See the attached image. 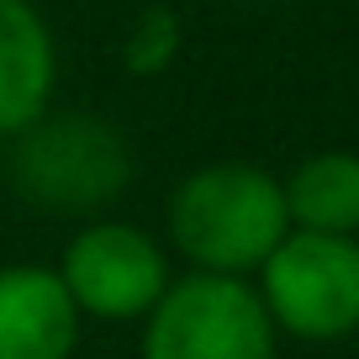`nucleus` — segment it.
Segmentation results:
<instances>
[{"label":"nucleus","instance_id":"nucleus-1","mask_svg":"<svg viewBox=\"0 0 359 359\" xmlns=\"http://www.w3.org/2000/svg\"><path fill=\"white\" fill-rule=\"evenodd\" d=\"M291 233L280 180L259 164H206L169 196V243L201 275H259L280 238Z\"/></svg>","mask_w":359,"mask_h":359},{"label":"nucleus","instance_id":"nucleus-5","mask_svg":"<svg viewBox=\"0 0 359 359\" xmlns=\"http://www.w3.org/2000/svg\"><path fill=\"white\" fill-rule=\"evenodd\" d=\"M58 280L79 306V317L137 323L169 291V259L133 222H90L69 238L58 259Z\"/></svg>","mask_w":359,"mask_h":359},{"label":"nucleus","instance_id":"nucleus-10","mask_svg":"<svg viewBox=\"0 0 359 359\" xmlns=\"http://www.w3.org/2000/svg\"><path fill=\"white\" fill-rule=\"evenodd\" d=\"M354 338H359V333H354Z\"/></svg>","mask_w":359,"mask_h":359},{"label":"nucleus","instance_id":"nucleus-7","mask_svg":"<svg viewBox=\"0 0 359 359\" xmlns=\"http://www.w3.org/2000/svg\"><path fill=\"white\" fill-rule=\"evenodd\" d=\"M58 48L32 0H0V137H16L53 106Z\"/></svg>","mask_w":359,"mask_h":359},{"label":"nucleus","instance_id":"nucleus-4","mask_svg":"<svg viewBox=\"0 0 359 359\" xmlns=\"http://www.w3.org/2000/svg\"><path fill=\"white\" fill-rule=\"evenodd\" d=\"M275 323L238 275H185L143 317V359H275Z\"/></svg>","mask_w":359,"mask_h":359},{"label":"nucleus","instance_id":"nucleus-9","mask_svg":"<svg viewBox=\"0 0 359 359\" xmlns=\"http://www.w3.org/2000/svg\"><path fill=\"white\" fill-rule=\"evenodd\" d=\"M180 43H185L180 16L169 11V6H143V11L127 22V32H122V64H127V74H137V79L164 74V69L180 58Z\"/></svg>","mask_w":359,"mask_h":359},{"label":"nucleus","instance_id":"nucleus-8","mask_svg":"<svg viewBox=\"0 0 359 359\" xmlns=\"http://www.w3.org/2000/svg\"><path fill=\"white\" fill-rule=\"evenodd\" d=\"M285 217L296 233H359V154L354 148H323L306 154L291 175L280 180Z\"/></svg>","mask_w":359,"mask_h":359},{"label":"nucleus","instance_id":"nucleus-3","mask_svg":"<svg viewBox=\"0 0 359 359\" xmlns=\"http://www.w3.org/2000/svg\"><path fill=\"white\" fill-rule=\"evenodd\" d=\"M259 302L275 333L302 344H338L359 333V238L285 233L259 264Z\"/></svg>","mask_w":359,"mask_h":359},{"label":"nucleus","instance_id":"nucleus-2","mask_svg":"<svg viewBox=\"0 0 359 359\" xmlns=\"http://www.w3.org/2000/svg\"><path fill=\"white\" fill-rule=\"evenodd\" d=\"M11 180L43 212H95L133 180V148L95 111H43L11 137Z\"/></svg>","mask_w":359,"mask_h":359},{"label":"nucleus","instance_id":"nucleus-6","mask_svg":"<svg viewBox=\"0 0 359 359\" xmlns=\"http://www.w3.org/2000/svg\"><path fill=\"white\" fill-rule=\"evenodd\" d=\"M79 344V306L69 302L58 269H0V359H69Z\"/></svg>","mask_w":359,"mask_h":359}]
</instances>
